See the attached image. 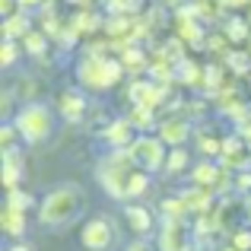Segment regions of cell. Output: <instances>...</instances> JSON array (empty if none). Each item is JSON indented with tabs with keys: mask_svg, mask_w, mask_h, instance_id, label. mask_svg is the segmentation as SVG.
<instances>
[{
	"mask_svg": "<svg viewBox=\"0 0 251 251\" xmlns=\"http://www.w3.org/2000/svg\"><path fill=\"white\" fill-rule=\"evenodd\" d=\"M83 210H86V194L74 184H64L38 203V220H42V226H67Z\"/></svg>",
	"mask_w": 251,
	"mask_h": 251,
	"instance_id": "6da1fadb",
	"label": "cell"
},
{
	"mask_svg": "<svg viewBox=\"0 0 251 251\" xmlns=\"http://www.w3.org/2000/svg\"><path fill=\"white\" fill-rule=\"evenodd\" d=\"M121 74H124V64L115 61V57H105L99 51L86 54L80 64H76V83L83 89H92V92H102V89H111L115 83H121Z\"/></svg>",
	"mask_w": 251,
	"mask_h": 251,
	"instance_id": "7a4b0ae2",
	"label": "cell"
},
{
	"mask_svg": "<svg viewBox=\"0 0 251 251\" xmlns=\"http://www.w3.org/2000/svg\"><path fill=\"white\" fill-rule=\"evenodd\" d=\"M134 169H137V159L127 147V150H115L111 156H105V159L99 162L96 175H99V181L105 184V191H108L111 197H127V175Z\"/></svg>",
	"mask_w": 251,
	"mask_h": 251,
	"instance_id": "3957f363",
	"label": "cell"
},
{
	"mask_svg": "<svg viewBox=\"0 0 251 251\" xmlns=\"http://www.w3.org/2000/svg\"><path fill=\"white\" fill-rule=\"evenodd\" d=\"M13 124L19 127L23 134V143H42L54 134V115H51L48 105L42 102H32V105H23L13 118Z\"/></svg>",
	"mask_w": 251,
	"mask_h": 251,
	"instance_id": "277c9868",
	"label": "cell"
},
{
	"mask_svg": "<svg viewBox=\"0 0 251 251\" xmlns=\"http://www.w3.org/2000/svg\"><path fill=\"white\" fill-rule=\"evenodd\" d=\"M130 153H134L137 166L147 169V172H159V169H166V159H169V153H166V140H162L159 134H156V137H137V140L130 143Z\"/></svg>",
	"mask_w": 251,
	"mask_h": 251,
	"instance_id": "5b68a950",
	"label": "cell"
},
{
	"mask_svg": "<svg viewBox=\"0 0 251 251\" xmlns=\"http://www.w3.org/2000/svg\"><path fill=\"white\" fill-rule=\"evenodd\" d=\"M175 29H178V38H181V42L194 45V48H201V45H203V23H201V16L194 13V6H184V10H178Z\"/></svg>",
	"mask_w": 251,
	"mask_h": 251,
	"instance_id": "8992f818",
	"label": "cell"
},
{
	"mask_svg": "<svg viewBox=\"0 0 251 251\" xmlns=\"http://www.w3.org/2000/svg\"><path fill=\"white\" fill-rule=\"evenodd\" d=\"M115 242V226H111L108 220H92V223H86L83 226V245L89 248V251H105Z\"/></svg>",
	"mask_w": 251,
	"mask_h": 251,
	"instance_id": "52a82bcc",
	"label": "cell"
},
{
	"mask_svg": "<svg viewBox=\"0 0 251 251\" xmlns=\"http://www.w3.org/2000/svg\"><path fill=\"white\" fill-rule=\"evenodd\" d=\"M166 99V83H134L130 86V102L134 105H147V108H156V105Z\"/></svg>",
	"mask_w": 251,
	"mask_h": 251,
	"instance_id": "ba28073f",
	"label": "cell"
},
{
	"mask_svg": "<svg viewBox=\"0 0 251 251\" xmlns=\"http://www.w3.org/2000/svg\"><path fill=\"white\" fill-rule=\"evenodd\" d=\"M105 140H108L115 150H127L130 143L137 140V127L130 124V118H124V121H111L108 127H105Z\"/></svg>",
	"mask_w": 251,
	"mask_h": 251,
	"instance_id": "9c48e42d",
	"label": "cell"
},
{
	"mask_svg": "<svg viewBox=\"0 0 251 251\" xmlns=\"http://www.w3.org/2000/svg\"><path fill=\"white\" fill-rule=\"evenodd\" d=\"M191 134V124L188 118H169V121L159 124V137L166 140V147H181Z\"/></svg>",
	"mask_w": 251,
	"mask_h": 251,
	"instance_id": "30bf717a",
	"label": "cell"
},
{
	"mask_svg": "<svg viewBox=\"0 0 251 251\" xmlns=\"http://www.w3.org/2000/svg\"><path fill=\"white\" fill-rule=\"evenodd\" d=\"M61 115L67 118V121H80V118L86 115V99L76 89H67L61 96Z\"/></svg>",
	"mask_w": 251,
	"mask_h": 251,
	"instance_id": "8fae6325",
	"label": "cell"
},
{
	"mask_svg": "<svg viewBox=\"0 0 251 251\" xmlns=\"http://www.w3.org/2000/svg\"><path fill=\"white\" fill-rule=\"evenodd\" d=\"M124 216H127L130 229H134L137 235H147L150 229H153V213H150L147 207H140V203H130V207L124 210Z\"/></svg>",
	"mask_w": 251,
	"mask_h": 251,
	"instance_id": "7c38bea8",
	"label": "cell"
},
{
	"mask_svg": "<svg viewBox=\"0 0 251 251\" xmlns=\"http://www.w3.org/2000/svg\"><path fill=\"white\" fill-rule=\"evenodd\" d=\"M0 226L6 229V235H23L25 232V210H19V207H10L6 203L3 207V213H0Z\"/></svg>",
	"mask_w": 251,
	"mask_h": 251,
	"instance_id": "4fadbf2b",
	"label": "cell"
},
{
	"mask_svg": "<svg viewBox=\"0 0 251 251\" xmlns=\"http://www.w3.org/2000/svg\"><path fill=\"white\" fill-rule=\"evenodd\" d=\"M25 35H29V16H25V10L3 19V38H25Z\"/></svg>",
	"mask_w": 251,
	"mask_h": 251,
	"instance_id": "5bb4252c",
	"label": "cell"
},
{
	"mask_svg": "<svg viewBox=\"0 0 251 251\" xmlns=\"http://www.w3.org/2000/svg\"><path fill=\"white\" fill-rule=\"evenodd\" d=\"M194 181L203 184V188H220L223 184V169L216 162H203V166L194 169Z\"/></svg>",
	"mask_w": 251,
	"mask_h": 251,
	"instance_id": "9a60e30c",
	"label": "cell"
},
{
	"mask_svg": "<svg viewBox=\"0 0 251 251\" xmlns=\"http://www.w3.org/2000/svg\"><path fill=\"white\" fill-rule=\"evenodd\" d=\"M248 35H251V19L232 16V19L226 23V38H229V42L242 45V42H248Z\"/></svg>",
	"mask_w": 251,
	"mask_h": 251,
	"instance_id": "2e32d148",
	"label": "cell"
},
{
	"mask_svg": "<svg viewBox=\"0 0 251 251\" xmlns=\"http://www.w3.org/2000/svg\"><path fill=\"white\" fill-rule=\"evenodd\" d=\"M121 64H124V70H130V74H140L143 67H150L147 54H143L140 48H134V45H127V48L121 51Z\"/></svg>",
	"mask_w": 251,
	"mask_h": 251,
	"instance_id": "e0dca14e",
	"label": "cell"
},
{
	"mask_svg": "<svg viewBox=\"0 0 251 251\" xmlns=\"http://www.w3.org/2000/svg\"><path fill=\"white\" fill-rule=\"evenodd\" d=\"M159 245H162V251H181L188 242L181 239V226H178L175 220L166 226V232H162V239H159Z\"/></svg>",
	"mask_w": 251,
	"mask_h": 251,
	"instance_id": "ac0fdd59",
	"label": "cell"
},
{
	"mask_svg": "<svg viewBox=\"0 0 251 251\" xmlns=\"http://www.w3.org/2000/svg\"><path fill=\"white\" fill-rule=\"evenodd\" d=\"M48 32H29V35L23 38V48L29 51V54H35V57H45V51H48Z\"/></svg>",
	"mask_w": 251,
	"mask_h": 251,
	"instance_id": "d6986e66",
	"label": "cell"
},
{
	"mask_svg": "<svg viewBox=\"0 0 251 251\" xmlns=\"http://www.w3.org/2000/svg\"><path fill=\"white\" fill-rule=\"evenodd\" d=\"M147 184H150V172L137 166V169L127 175V197H140L143 191H147Z\"/></svg>",
	"mask_w": 251,
	"mask_h": 251,
	"instance_id": "ffe728a7",
	"label": "cell"
},
{
	"mask_svg": "<svg viewBox=\"0 0 251 251\" xmlns=\"http://www.w3.org/2000/svg\"><path fill=\"white\" fill-rule=\"evenodd\" d=\"M153 111H156V108H147V105H134V111H130V124H134L137 130L153 127Z\"/></svg>",
	"mask_w": 251,
	"mask_h": 251,
	"instance_id": "44dd1931",
	"label": "cell"
},
{
	"mask_svg": "<svg viewBox=\"0 0 251 251\" xmlns=\"http://www.w3.org/2000/svg\"><path fill=\"white\" fill-rule=\"evenodd\" d=\"M0 140H3V153H13V150H16V140H23V134H19V127L10 121V124L0 127Z\"/></svg>",
	"mask_w": 251,
	"mask_h": 251,
	"instance_id": "7402d4cb",
	"label": "cell"
},
{
	"mask_svg": "<svg viewBox=\"0 0 251 251\" xmlns=\"http://www.w3.org/2000/svg\"><path fill=\"white\" fill-rule=\"evenodd\" d=\"M19 57V45L16 38H3V51H0V67H13Z\"/></svg>",
	"mask_w": 251,
	"mask_h": 251,
	"instance_id": "603a6c76",
	"label": "cell"
},
{
	"mask_svg": "<svg viewBox=\"0 0 251 251\" xmlns=\"http://www.w3.org/2000/svg\"><path fill=\"white\" fill-rule=\"evenodd\" d=\"M162 210H166L169 220H175V223H178V220H181V216L191 210V203L184 201V197H181V201H166V203H162Z\"/></svg>",
	"mask_w": 251,
	"mask_h": 251,
	"instance_id": "cb8c5ba5",
	"label": "cell"
},
{
	"mask_svg": "<svg viewBox=\"0 0 251 251\" xmlns=\"http://www.w3.org/2000/svg\"><path fill=\"white\" fill-rule=\"evenodd\" d=\"M229 67H232V70H239V74H248V70H251V57L245 54V51H229Z\"/></svg>",
	"mask_w": 251,
	"mask_h": 251,
	"instance_id": "d4e9b609",
	"label": "cell"
},
{
	"mask_svg": "<svg viewBox=\"0 0 251 251\" xmlns=\"http://www.w3.org/2000/svg\"><path fill=\"white\" fill-rule=\"evenodd\" d=\"M140 0H108V10L118 13V16H127V13H137Z\"/></svg>",
	"mask_w": 251,
	"mask_h": 251,
	"instance_id": "484cf974",
	"label": "cell"
},
{
	"mask_svg": "<svg viewBox=\"0 0 251 251\" xmlns=\"http://www.w3.org/2000/svg\"><path fill=\"white\" fill-rule=\"evenodd\" d=\"M184 166H188V153L175 147V150L169 153V159H166V169H169V172H181Z\"/></svg>",
	"mask_w": 251,
	"mask_h": 251,
	"instance_id": "4316f807",
	"label": "cell"
},
{
	"mask_svg": "<svg viewBox=\"0 0 251 251\" xmlns=\"http://www.w3.org/2000/svg\"><path fill=\"white\" fill-rule=\"evenodd\" d=\"M10 207H19V210H25V207H32V197L29 194H23V191H10Z\"/></svg>",
	"mask_w": 251,
	"mask_h": 251,
	"instance_id": "83f0119b",
	"label": "cell"
},
{
	"mask_svg": "<svg viewBox=\"0 0 251 251\" xmlns=\"http://www.w3.org/2000/svg\"><path fill=\"white\" fill-rule=\"evenodd\" d=\"M232 245L239 251H251V232H248V229H239V232L232 235Z\"/></svg>",
	"mask_w": 251,
	"mask_h": 251,
	"instance_id": "f1b7e54d",
	"label": "cell"
},
{
	"mask_svg": "<svg viewBox=\"0 0 251 251\" xmlns=\"http://www.w3.org/2000/svg\"><path fill=\"white\" fill-rule=\"evenodd\" d=\"M220 147H223V143H220V140H213V137H201V150H203V153L216 156V153H220Z\"/></svg>",
	"mask_w": 251,
	"mask_h": 251,
	"instance_id": "f546056e",
	"label": "cell"
},
{
	"mask_svg": "<svg viewBox=\"0 0 251 251\" xmlns=\"http://www.w3.org/2000/svg\"><path fill=\"white\" fill-rule=\"evenodd\" d=\"M0 10H3V19L13 16V13H19L23 6H19V0H0Z\"/></svg>",
	"mask_w": 251,
	"mask_h": 251,
	"instance_id": "4dcf8cb0",
	"label": "cell"
},
{
	"mask_svg": "<svg viewBox=\"0 0 251 251\" xmlns=\"http://www.w3.org/2000/svg\"><path fill=\"white\" fill-rule=\"evenodd\" d=\"M19 6H23V10H45L48 0H19Z\"/></svg>",
	"mask_w": 251,
	"mask_h": 251,
	"instance_id": "1f68e13d",
	"label": "cell"
},
{
	"mask_svg": "<svg viewBox=\"0 0 251 251\" xmlns=\"http://www.w3.org/2000/svg\"><path fill=\"white\" fill-rule=\"evenodd\" d=\"M127 251H153V245H150V242H134Z\"/></svg>",
	"mask_w": 251,
	"mask_h": 251,
	"instance_id": "d6a6232c",
	"label": "cell"
},
{
	"mask_svg": "<svg viewBox=\"0 0 251 251\" xmlns=\"http://www.w3.org/2000/svg\"><path fill=\"white\" fill-rule=\"evenodd\" d=\"M239 188H251V172H245V175L239 178Z\"/></svg>",
	"mask_w": 251,
	"mask_h": 251,
	"instance_id": "836d02e7",
	"label": "cell"
},
{
	"mask_svg": "<svg viewBox=\"0 0 251 251\" xmlns=\"http://www.w3.org/2000/svg\"><path fill=\"white\" fill-rule=\"evenodd\" d=\"M251 0H226V6H248Z\"/></svg>",
	"mask_w": 251,
	"mask_h": 251,
	"instance_id": "e575fe53",
	"label": "cell"
},
{
	"mask_svg": "<svg viewBox=\"0 0 251 251\" xmlns=\"http://www.w3.org/2000/svg\"><path fill=\"white\" fill-rule=\"evenodd\" d=\"M74 3H76V6H83V10H89V6H92V0H74Z\"/></svg>",
	"mask_w": 251,
	"mask_h": 251,
	"instance_id": "d590c367",
	"label": "cell"
},
{
	"mask_svg": "<svg viewBox=\"0 0 251 251\" xmlns=\"http://www.w3.org/2000/svg\"><path fill=\"white\" fill-rule=\"evenodd\" d=\"M245 140H248V150H251V124H245Z\"/></svg>",
	"mask_w": 251,
	"mask_h": 251,
	"instance_id": "8d00e7d4",
	"label": "cell"
},
{
	"mask_svg": "<svg viewBox=\"0 0 251 251\" xmlns=\"http://www.w3.org/2000/svg\"><path fill=\"white\" fill-rule=\"evenodd\" d=\"M181 251H203V245H184Z\"/></svg>",
	"mask_w": 251,
	"mask_h": 251,
	"instance_id": "74e56055",
	"label": "cell"
},
{
	"mask_svg": "<svg viewBox=\"0 0 251 251\" xmlns=\"http://www.w3.org/2000/svg\"><path fill=\"white\" fill-rule=\"evenodd\" d=\"M10 251H32V248H29V245H13Z\"/></svg>",
	"mask_w": 251,
	"mask_h": 251,
	"instance_id": "f35d334b",
	"label": "cell"
},
{
	"mask_svg": "<svg viewBox=\"0 0 251 251\" xmlns=\"http://www.w3.org/2000/svg\"><path fill=\"white\" fill-rule=\"evenodd\" d=\"M220 251H239V248H235V245H226V248H220Z\"/></svg>",
	"mask_w": 251,
	"mask_h": 251,
	"instance_id": "ab89813d",
	"label": "cell"
},
{
	"mask_svg": "<svg viewBox=\"0 0 251 251\" xmlns=\"http://www.w3.org/2000/svg\"><path fill=\"white\" fill-rule=\"evenodd\" d=\"M245 207H248V220H251V201H248V203H245Z\"/></svg>",
	"mask_w": 251,
	"mask_h": 251,
	"instance_id": "60d3db41",
	"label": "cell"
},
{
	"mask_svg": "<svg viewBox=\"0 0 251 251\" xmlns=\"http://www.w3.org/2000/svg\"><path fill=\"white\" fill-rule=\"evenodd\" d=\"M248 19H251V16H248Z\"/></svg>",
	"mask_w": 251,
	"mask_h": 251,
	"instance_id": "b9f144b4",
	"label": "cell"
}]
</instances>
